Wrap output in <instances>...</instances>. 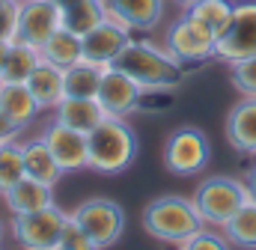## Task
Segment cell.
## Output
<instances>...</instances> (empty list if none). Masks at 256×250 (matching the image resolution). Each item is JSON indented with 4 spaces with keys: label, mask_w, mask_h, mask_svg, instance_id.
Returning <instances> with one entry per match:
<instances>
[{
    "label": "cell",
    "mask_w": 256,
    "mask_h": 250,
    "mask_svg": "<svg viewBox=\"0 0 256 250\" xmlns=\"http://www.w3.org/2000/svg\"><path fill=\"white\" fill-rule=\"evenodd\" d=\"M110 66L126 72L146 92H170L185 80V66L167 51V45H155L140 36H131Z\"/></svg>",
    "instance_id": "1"
},
{
    "label": "cell",
    "mask_w": 256,
    "mask_h": 250,
    "mask_svg": "<svg viewBox=\"0 0 256 250\" xmlns=\"http://www.w3.org/2000/svg\"><path fill=\"white\" fill-rule=\"evenodd\" d=\"M90 170L96 173H122L137 158V134L126 120L104 116L90 134Z\"/></svg>",
    "instance_id": "2"
},
{
    "label": "cell",
    "mask_w": 256,
    "mask_h": 250,
    "mask_svg": "<svg viewBox=\"0 0 256 250\" xmlns=\"http://www.w3.org/2000/svg\"><path fill=\"white\" fill-rule=\"evenodd\" d=\"M202 218L194 206V200L188 196H176V194H167V196H155L146 208H143V230L158 238V242H167V244H182L185 238H191L196 230H202Z\"/></svg>",
    "instance_id": "3"
},
{
    "label": "cell",
    "mask_w": 256,
    "mask_h": 250,
    "mask_svg": "<svg viewBox=\"0 0 256 250\" xmlns=\"http://www.w3.org/2000/svg\"><path fill=\"white\" fill-rule=\"evenodd\" d=\"M194 206L202 218L206 226L224 230L226 220L250 200L244 179H232V176H208L202 179L194 190Z\"/></svg>",
    "instance_id": "4"
},
{
    "label": "cell",
    "mask_w": 256,
    "mask_h": 250,
    "mask_svg": "<svg viewBox=\"0 0 256 250\" xmlns=\"http://www.w3.org/2000/svg\"><path fill=\"white\" fill-rule=\"evenodd\" d=\"M66 224H68V214L60 206H45V208H36V212L12 214L9 232L24 250H54L60 236H63Z\"/></svg>",
    "instance_id": "5"
},
{
    "label": "cell",
    "mask_w": 256,
    "mask_h": 250,
    "mask_svg": "<svg viewBox=\"0 0 256 250\" xmlns=\"http://www.w3.org/2000/svg\"><path fill=\"white\" fill-rule=\"evenodd\" d=\"M68 218L92 238V244L98 250L114 248L116 238L126 230V212H122V206H116L114 200H104V196L84 200Z\"/></svg>",
    "instance_id": "6"
},
{
    "label": "cell",
    "mask_w": 256,
    "mask_h": 250,
    "mask_svg": "<svg viewBox=\"0 0 256 250\" xmlns=\"http://www.w3.org/2000/svg\"><path fill=\"white\" fill-rule=\"evenodd\" d=\"M214 42L218 36L202 27L194 15H188L182 9V15L167 27L164 33V45L167 51L182 62V66H194V62H206V60H214Z\"/></svg>",
    "instance_id": "7"
},
{
    "label": "cell",
    "mask_w": 256,
    "mask_h": 250,
    "mask_svg": "<svg viewBox=\"0 0 256 250\" xmlns=\"http://www.w3.org/2000/svg\"><path fill=\"white\" fill-rule=\"evenodd\" d=\"M212 158V146H208V137L194 128V125H182L176 128L167 143H164V167L176 176H196L206 170Z\"/></svg>",
    "instance_id": "8"
},
{
    "label": "cell",
    "mask_w": 256,
    "mask_h": 250,
    "mask_svg": "<svg viewBox=\"0 0 256 250\" xmlns=\"http://www.w3.org/2000/svg\"><path fill=\"white\" fill-rule=\"evenodd\" d=\"M254 54H256V0H248V3H236L226 30L214 42V60L230 66V62H238L244 57H254Z\"/></svg>",
    "instance_id": "9"
},
{
    "label": "cell",
    "mask_w": 256,
    "mask_h": 250,
    "mask_svg": "<svg viewBox=\"0 0 256 250\" xmlns=\"http://www.w3.org/2000/svg\"><path fill=\"white\" fill-rule=\"evenodd\" d=\"M143 98H146V90L131 80L126 72L108 66L104 74H102V86H98V108L104 110V116H116V120H126L131 114H137L143 108Z\"/></svg>",
    "instance_id": "10"
},
{
    "label": "cell",
    "mask_w": 256,
    "mask_h": 250,
    "mask_svg": "<svg viewBox=\"0 0 256 250\" xmlns=\"http://www.w3.org/2000/svg\"><path fill=\"white\" fill-rule=\"evenodd\" d=\"M42 140L54 152V158L63 167V173H78V170L90 167V137L84 131L51 120L45 125V131H42Z\"/></svg>",
    "instance_id": "11"
},
{
    "label": "cell",
    "mask_w": 256,
    "mask_h": 250,
    "mask_svg": "<svg viewBox=\"0 0 256 250\" xmlns=\"http://www.w3.org/2000/svg\"><path fill=\"white\" fill-rule=\"evenodd\" d=\"M104 18L126 33H149L164 18V0H104Z\"/></svg>",
    "instance_id": "12"
},
{
    "label": "cell",
    "mask_w": 256,
    "mask_h": 250,
    "mask_svg": "<svg viewBox=\"0 0 256 250\" xmlns=\"http://www.w3.org/2000/svg\"><path fill=\"white\" fill-rule=\"evenodd\" d=\"M60 27H63V21L51 0H21V12H18V39L21 42L42 48Z\"/></svg>",
    "instance_id": "13"
},
{
    "label": "cell",
    "mask_w": 256,
    "mask_h": 250,
    "mask_svg": "<svg viewBox=\"0 0 256 250\" xmlns=\"http://www.w3.org/2000/svg\"><path fill=\"white\" fill-rule=\"evenodd\" d=\"M131 39V33H126L122 27L110 24L108 18L98 21L90 33L80 36V45H84V60L96 62V66H110L116 60V54L126 48V42Z\"/></svg>",
    "instance_id": "14"
},
{
    "label": "cell",
    "mask_w": 256,
    "mask_h": 250,
    "mask_svg": "<svg viewBox=\"0 0 256 250\" xmlns=\"http://www.w3.org/2000/svg\"><path fill=\"white\" fill-rule=\"evenodd\" d=\"M226 140L232 149L256 155V96H244L226 116Z\"/></svg>",
    "instance_id": "15"
},
{
    "label": "cell",
    "mask_w": 256,
    "mask_h": 250,
    "mask_svg": "<svg viewBox=\"0 0 256 250\" xmlns=\"http://www.w3.org/2000/svg\"><path fill=\"white\" fill-rule=\"evenodd\" d=\"M27 90L36 98L39 110H54L66 98V72L42 60L36 66V72L27 78Z\"/></svg>",
    "instance_id": "16"
},
{
    "label": "cell",
    "mask_w": 256,
    "mask_h": 250,
    "mask_svg": "<svg viewBox=\"0 0 256 250\" xmlns=\"http://www.w3.org/2000/svg\"><path fill=\"white\" fill-rule=\"evenodd\" d=\"M21 152H24V176L36 179V182H45V185H51V188L63 179V167L57 164L54 152L48 149V143L42 137L24 140Z\"/></svg>",
    "instance_id": "17"
},
{
    "label": "cell",
    "mask_w": 256,
    "mask_h": 250,
    "mask_svg": "<svg viewBox=\"0 0 256 250\" xmlns=\"http://www.w3.org/2000/svg\"><path fill=\"white\" fill-rule=\"evenodd\" d=\"M3 202L9 208V214H24V212H36L45 206H54V188L45 182H36L30 176H24L18 185H12L3 194Z\"/></svg>",
    "instance_id": "18"
},
{
    "label": "cell",
    "mask_w": 256,
    "mask_h": 250,
    "mask_svg": "<svg viewBox=\"0 0 256 250\" xmlns=\"http://www.w3.org/2000/svg\"><path fill=\"white\" fill-rule=\"evenodd\" d=\"M60 12L66 30L84 36L90 33L98 21H104V0H51Z\"/></svg>",
    "instance_id": "19"
},
{
    "label": "cell",
    "mask_w": 256,
    "mask_h": 250,
    "mask_svg": "<svg viewBox=\"0 0 256 250\" xmlns=\"http://www.w3.org/2000/svg\"><path fill=\"white\" fill-rule=\"evenodd\" d=\"M0 114H6L18 128L30 125L42 110L36 104V98L30 96L27 84H9V80H0Z\"/></svg>",
    "instance_id": "20"
},
{
    "label": "cell",
    "mask_w": 256,
    "mask_h": 250,
    "mask_svg": "<svg viewBox=\"0 0 256 250\" xmlns=\"http://www.w3.org/2000/svg\"><path fill=\"white\" fill-rule=\"evenodd\" d=\"M54 120L68 125V128H78V131L90 134L96 125L104 120V110L98 108L96 98H74V96H66L63 102L54 108Z\"/></svg>",
    "instance_id": "21"
},
{
    "label": "cell",
    "mask_w": 256,
    "mask_h": 250,
    "mask_svg": "<svg viewBox=\"0 0 256 250\" xmlns=\"http://www.w3.org/2000/svg\"><path fill=\"white\" fill-rule=\"evenodd\" d=\"M39 62H42V51H39L36 45L15 39V42L6 48V60H3V68H0V80L27 84V78L36 72Z\"/></svg>",
    "instance_id": "22"
},
{
    "label": "cell",
    "mask_w": 256,
    "mask_h": 250,
    "mask_svg": "<svg viewBox=\"0 0 256 250\" xmlns=\"http://www.w3.org/2000/svg\"><path fill=\"white\" fill-rule=\"evenodd\" d=\"M42 60L51 62V66H57V68H72L74 62L84 60V45H80V36L78 33H72V30H66L60 27L42 48Z\"/></svg>",
    "instance_id": "23"
},
{
    "label": "cell",
    "mask_w": 256,
    "mask_h": 250,
    "mask_svg": "<svg viewBox=\"0 0 256 250\" xmlns=\"http://www.w3.org/2000/svg\"><path fill=\"white\" fill-rule=\"evenodd\" d=\"M108 66H96L90 60L74 62L72 68H66V96L74 98H96L98 86H102V74Z\"/></svg>",
    "instance_id": "24"
},
{
    "label": "cell",
    "mask_w": 256,
    "mask_h": 250,
    "mask_svg": "<svg viewBox=\"0 0 256 250\" xmlns=\"http://www.w3.org/2000/svg\"><path fill=\"white\" fill-rule=\"evenodd\" d=\"M224 236L232 248L256 250V200H248L224 226Z\"/></svg>",
    "instance_id": "25"
},
{
    "label": "cell",
    "mask_w": 256,
    "mask_h": 250,
    "mask_svg": "<svg viewBox=\"0 0 256 250\" xmlns=\"http://www.w3.org/2000/svg\"><path fill=\"white\" fill-rule=\"evenodd\" d=\"M232 9H236V3H232V0H200V3L188 6L185 12L194 15L202 27H208L214 36H220V33L226 30L230 18H232Z\"/></svg>",
    "instance_id": "26"
},
{
    "label": "cell",
    "mask_w": 256,
    "mask_h": 250,
    "mask_svg": "<svg viewBox=\"0 0 256 250\" xmlns=\"http://www.w3.org/2000/svg\"><path fill=\"white\" fill-rule=\"evenodd\" d=\"M24 179V152L21 143H0V196Z\"/></svg>",
    "instance_id": "27"
},
{
    "label": "cell",
    "mask_w": 256,
    "mask_h": 250,
    "mask_svg": "<svg viewBox=\"0 0 256 250\" xmlns=\"http://www.w3.org/2000/svg\"><path fill=\"white\" fill-rule=\"evenodd\" d=\"M232 244L226 242V236H224V230H214V226H202V230H196L191 238H185L179 250H230Z\"/></svg>",
    "instance_id": "28"
},
{
    "label": "cell",
    "mask_w": 256,
    "mask_h": 250,
    "mask_svg": "<svg viewBox=\"0 0 256 250\" xmlns=\"http://www.w3.org/2000/svg\"><path fill=\"white\" fill-rule=\"evenodd\" d=\"M230 80L242 96H256V54L230 62Z\"/></svg>",
    "instance_id": "29"
},
{
    "label": "cell",
    "mask_w": 256,
    "mask_h": 250,
    "mask_svg": "<svg viewBox=\"0 0 256 250\" xmlns=\"http://www.w3.org/2000/svg\"><path fill=\"white\" fill-rule=\"evenodd\" d=\"M18 12H21V0L0 3V42L3 45H12L18 39Z\"/></svg>",
    "instance_id": "30"
},
{
    "label": "cell",
    "mask_w": 256,
    "mask_h": 250,
    "mask_svg": "<svg viewBox=\"0 0 256 250\" xmlns=\"http://www.w3.org/2000/svg\"><path fill=\"white\" fill-rule=\"evenodd\" d=\"M54 250H98L96 244H92V238L68 218V224H66L63 236H60V242H57V248Z\"/></svg>",
    "instance_id": "31"
},
{
    "label": "cell",
    "mask_w": 256,
    "mask_h": 250,
    "mask_svg": "<svg viewBox=\"0 0 256 250\" xmlns=\"http://www.w3.org/2000/svg\"><path fill=\"white\" fill-rule=\"evenodd\" d=\"M18 134H21V128L6 114H0V143H12V140H18Z\"/></svg>",
    "instance_id": "32"
},
{
    "label": "cell",
    "mask_w": 256,
    "mask_h": 250,
    "mask_svg": "<svg viewBox=\"0 0 256 250\" xmlns=\"http://www.w3.org/2000/svg\"><path fill=\"white\" fill-rule=\"evenodd\" d=\"M244 185H248V194H250V200H256V164L248 170V176H244Z\"/></svg>",
    "instance_id": "33"
},
{
    "label": "cell",
    "mask_w": 256,
    "mask_h": 250,
    "mask_svg": "<svg viewBox=\"0 0 256 250\" xmlns=\"http://www.w3.org/2000/svg\"><path fill=\"white\" fill-rule=\"evenodd\" d=\"M176 6H182V9H188V6H194V3H200V0H173Z\"/></svg>",
    "instance_id": "34"
},
{
    "label": "cell",
    "mask_w": 256,
    "mask_h": 250,
    "mask_svg": "<svg viewBox=\"0 0 256 250\" xmlns=\"http://www.w3.org/2000/svg\"><path fill=\"white\" fill-rule=\"evenodd\" d=\"M6 48H9V45H3V42H0V68H3V60H6Z\"/></svg>",
    "instance_id": "35"
},
{
    "label": "cell",
    "mask_w": 256,
    "mask_h": 250,
    "mask_svg": "<svg viewBox=\"0 0 256 250\" xmlns=\"http://www.w3.org/2000/svg\"><path fill=\"white\" fill-rule=\"evenodd\" d=\"M0 238H3V224H0Z\"/></svg>",
    "instance_id": "36"
},
{
    "label": "cell",
    "mask_w": 256,
    "mask_h": 250,
    "mask_svg": "<svg viewBox=\"0 0 256 250\" xmlns=\"http://www.w3.org/2000/svg\"><path fill=\"white\" fill-rule=\"evenodd\" d=\"M0 3H3V0H0Z\"/></svg>",
    "instance_id": "37"
}]
</instances>
